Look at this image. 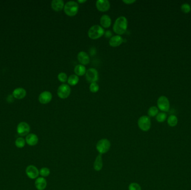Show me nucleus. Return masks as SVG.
Listing matches in <instances>:
<instances>
[{
    "mask_svg": "<svg viewBox=\"0 0 191 190\" xmlns=\"http://www.w3.org/2000/svg\"><path fill=\"white\" fill-rule=\"evenodd\" d=\"M50 173V171L49 169L47 167H43L41 168L39 171V175L42 177H46L49 176Z\"/></svg>",
    "mask_w": 191,
    "mask_h": 190,
    "instance_id": "nucleus-27",
    "label": "nucleus"
},
{
    "mask_svg": "<svg viewBox=\"0 0 191 190\" xmlns=\"http://www.w3.org/2000/svg\"><path fill=\"white\" fill-rule=\"evenodd\" d=\"M181 11L185 13H188L191 11V6L188 3H185L182 4L181 7Z\"/></svg>",
    "mask_w": 191,
    "mask_h": 190,
    "instance_id": "nucleus-30",
    "label": "nucleus"
},
{
    "mask_svg": "<svg viewBox=\"0 0 191 190\" xmlns=\"http://www.w3.org/2000/svg\"><path fill=\"white\" fill-rule=\"evenodd\" d=\"M86 71V68L85 66L83 65L82 64H78L75 66L74 69L75 74L77 75L78 76H81L85 75Z\"/></svg>",
    "mask_w": 191,
    "mask_h": 190,
    "instance_id": "nucleus-21",
    "label": "nucleus"
},
{
    "mask_svg": "<svg viewBox=\"0 0 191 190\" xmlns=\"http://www.w3.org/2000/svg\"><path fill=\"white\" fill-rule=\"evenodd\" d=\"M102 167H103V160L102 155L99 154L96 158L93 164V168L96 171H99L102 170Z\"/></svg>",
    "mask_w": 191,
    "mask_h": 190,
    "instance_id": "nucleus-19",
    "label": "nucleus"
},
{
    "mask_svg": "<svg viewBox=\"0 0 191 190\" xmlns=\"http://www.w3.org/2000/svg\"><path fill=\"white\" fill-rule=\"evenodd\" d=\"M105 34L104 28L101 25H93L88 31V36L91 39L96 40Z\"/></svg>",
    "mask_w": 191,
    "mask_h": 190,
    "instance_id": "nucleus-2",
    "label": "nucleus"
},
{
    "mask_svg": "<svg viewBox=\"0 0 191 190\" xmlns=\"http://www.w3.org/2000/svg\"><path fill=\"white\" fill-rule=\"evenodd\" d=\"M86 0H78L77 3H83L86 2Z\"/></svg>",
    "mask_w": 191,
    "mask_h": 190,
    "instance_id": "nucleus-34",
    "label": "nucleus"
},
{
    "mask_svg": "<svg viewBox=\"0 0 191 190\" xmlns=\"http://www.w3.org/2000/svg\"><path fill=\"white\" fill-rule=\"evenodd\" d=\"M123 38L120 35H115L112 36L109 40V45L112 47H119L121 44L123 43Z\"/></svg>",
    "mask_w": 191,
    "mask_h": 190,
    "instance_id": "nucleus-15",
    "label": "nucleus"
},
{
    "mask_svg": "<svg viewBox=\"0 0 191 190\" xmlns=\"http://www.w3.org/2000/svg\"><path fill=\"white\" fill-rule=\"evenodd\" d=\"M110 2L108 0H98L96 2V7L99 11L106 12L110 9Z\"/></svg>",
    "mask_w": 191,
    "mask_h": 190,
    "instance_id": "nucleus-11",
    "label": "nucleus"
},
{
    "mask_svg": "<svg viewBox=\"0 0 191 190\" xmlns=\"http://www.w3.org/2000/svg\"><path fill=\"white\" fill-rule=\"evenodd\" d=\"M26 174L30 179H37L39 177V170L35 166H28L26 168Z\"/></svg>",
    "mask_w": 191,
    "mask_h": 190,
    "instance_id": "nucleus-10",
    "label": "nucleus"
},
{
    "mask_svg": "<svg viewBox=\"0 0 191 190\" xmlns=\"http://www.w3.org/2000/svg\"><path fill=\"white\" fill-rule=\"evenodd\" d=\"M68 76L63 72L60 73L58 75V79L60 82H62L63 83H64L68 80Z\"/></svg>",
    "mask_w": 191,
    "mask_h": 190,
    "instance_id": "nucleus-29",
    "label": "nucleus"
},
{
    "mask_svg": "<svg viewBox=\"0 0 191 190\" xmlns=\"http://www.w3.org/2000/svg\"><path fill=\"white\" fill-rule=\"evenodd\" d=\"M104 35H105L106 38H111L112 36V33L110 30H107V31L105 32V34Z\"/></svg>",
    "mask_w": 191,
    "mask_h": 190,
    "instance_id": "nucleus-32",
    "label": "nucleus"
},
{
    "mask_svg": "<svg viewBox=\"0 0 191 190\" xmlns=\"http://www.w3.org/2000/svg\"><path fill=\"white\" fill-rule=\"evenodd\" d=\"M64 2L63 0H53L51 2V6L52 9L57 11H60L64 9Z\"/></svg>",
    "mask_w": 191,
    "mask_h": 190,
    "instance_id": "nucleus-17",
    "label": "nucleus"
},
{
    "mask_svg": "<svg viewBox=\"0 0 191 190\" xmlns=\"http://www.w3.org/2000/svg\"><path fill=\"white\" fill-rule=\"evenodd\" d=\"M79 5L76 1H68L64 5V12L65 13L70 17L76 15L78 12Z\"/></svg>",
    "mask_w": 191,
    "mask_h": 190,
    "instance_id": "nucleus-3",
    "label": "nucleus"
},
{
    "mask_svg": "<svg viewBox=\"0 0 191 190\" xmlns=\"http://www.w3.org/2000/svg\"><path fill=\"white\" fill-rule=\"evenodd\" d=\"M71 93V87L68 84H62L59 87L57 90L58 96L62 99H67L70 95Z\"/></svg>",
    "mask_w": 191,
    "mask_h": 190,
    "instance_id": "nucleus-6",
    "label": "nucleus"
},
{
    "mask_svg": "<svg viewBox=\"0 0 191 190\" xmlns=\"http://www.w3.org/2000/svg\"><path fill=\"white\" fill-rule=\"evenodd\" d=\"M15 144L16 147L19 148H22L26 144V140L25 139L22 137H19L16 140Z\"/></svg>",
    "mask_w": 191,
    "mask_h": 190,
    "instance_id": "nucleus-25",
    "label": "nucleus"
},
{
    "mask_svg": "<svg viewBox=\"0 0 191 190\" xmlns=\"http://www.w3.org/2000/svg\"><path fill=\"white\" fill-rule=\"evenodd\" d=\"M158 108L163 112H167L170 108V100L166 96H160L157 100Z\"/></svg>",
    "mask_w": 191,
    "mask_h": 190,
    "instance_id": "nucleus-7",
    "label": "nucleus"
},
{
    "mask_svg": "<svg viewBox=\"0 0 191 190\" xmlns=\"http://www.w3.org/2000/svg\"></svg>",
    "mask_w": 191,
    "mask_h": 190,
    "instance_id": "nucleus-35",
    "label": "nucleus"
},
{
    "mask_svg": "<svg viewBox=\"0 0 191 190\" xmlns=\"http://www.w3.org/2000/svg\"><path fill=\"white\" fill-rule=\"evenodd\" d=\"M13 95L16 99H21L24 98L26 95V91L24 88H16L13 91Z\"/></svg>",
    "mask_w": 191,
    "mask_h": 190,
    "instance_id": "nucleus-20",
    "label": "nucleus"
},
{
    "mask_svg": "<svg viewBox=\"0 0 191 190\" xmlns=\"http://www.w3.org/2000/svg\"><path fill=\"white\" fill-rule=\"evenodd\" d=\"M139 128L144 132H147L151 127V120L149 116L142 115L140 117L138 121Z\"/></svg>",
    "mask_w": 191,
    "mask_h": 190,
    "instance_id": "nucleus-5",
    "label": "nucleus"
},
{
    "mask_svg": "<svg viewBox=\"0 0 191 190\" xmlns=\"http://www.w3.org/2000/svg\"><path fill=\"white\" fill-rule=\"evenodd\" d=\"M110 147L111 143L110 140L106 138H103L99 140L96 144V149L101 155L107 152L110 149Z\"/></svg>",
    "mask_w": 191,
    "mask_h": 190,
    "instance_id": "nucleus-4",
    "label": "nucleus"
},
{
    "mask_svg": "<svg viewBox=\"0 0 191 190\" xmlns=\"http://www.w3.org/2000/svg\"><path fill=\"white\" fill-rule=\"evenodd\" d=\"M77 59L80 62V64L86 65L90 62V58L88 54L85 51H80L77 55Z\"/></svg>",
    "mask_w": 191,
    "mask_h": 190,
    "instance_id": "nucleus-13",
    "label": "nucleus"
},
{
    "mask_svg": "<svg viewBox=\"0 0 191 190\" xmlns=\"http://www.w3.org/2000/svg\"><path fill=\"white\" fill-rule=\"evenodd\" d=\"M129 190H142V187L139 184L133 182L130 184L129 186Z\"/></svg>",
    "mask_w": 191,
    "mask_h": 190,
    "instance_id": "nucleus-31",
    "label": "nucleus"
},
{
    "mask_svg": "<svg viewBox=\"0 0 191 190\" xmlns=\"http://www.w3.org/2000/svg\"><path fill=\"white\" fill-rule=\"evenodd\" d=\"M26 143L30 146H34L37 144L39 142V138L37 134L29 133L26 136Z\"/></svg>",
    "mask_w": 191,
    "mask_h": 190,
    "instance_id": "nucleus-14",
    "label": "nucleus"
},
{
    "mask_svg": "<svg viewBox=\"0 0 191 190\" xmlns=\"http://www.w3.org/2000/svg\"><path fill=\"white\" fill-rule=\"evenodd\" d=\"M99 84L97 83H92L90 84L89 87V91L93 93H97L99 91Z\"/></svg>",
    "mask_w": 191,
    "mask_h": 190,
    "instance_id": "nucleus-28",
    "label": "nucleus"
},
{
    "mask_svg": "<svg viewBox=\"0 0 191 190\" xmlns=\"http://www.w3.org/2000/svg\"><path fill=\"white\" fill-rule=\"evenodd\" d=\"M35 186L37 190H44L47 186V182L45 178L37 177L35 181Z\"/></svg>",
    "mask_w": 191,
    "mask_h": 190,
    "instance_id": "nucleus-16",
    "label": "nucleus"
},
{
    "mask_svg": "<svg viewBox=\"0 0 191 190\" xmlns=\"http://www.w3.org/2000/svg\"><path fill=\"white\" fill-rule=\"evenodd\" d=\"M166 118H167V115L166 113H159L156 116V120L159 123H163L166 121Z\"/></svg>",
    "mask_w": 191,
    "mask_h": 190,
    "instance_id": "nucleus-26",
    "label": "nucleus"
},
{
    "mask_svg": "<svg viewBox=\"0 0 191 190\" xmlns=\"http://www.w3.org/2000/svg\"><path fill=\"white\" fill-rule=\"evenodd\" d=\"M30 127L26 122H20L17 127V132L19 136L24 137L29 134Z\"/></svg>",
    "mask_w": 191,
    "mask_h": 190,
    "instance_id": "nucleus-9",
    "label": "nucleus"
},
{
    "mask_svg": "<svg viewBox=\"0 0 191 190\" xmlns=\"http://www.w3.org/2000/svg\"><path fill=\"white\" fill-rule=\"evenodd\" d=\"M128 26L127 17L125 16H120L116 19L113 25V30L115 33L118 35H123L126 32Z\"/></svg>",
    "mask_w": 191,
    "mask_h": 190,
    "instance_id": "nucleus-1",
    "label": "nucleus"
},
{
    "mask_svg": "<svg viewBox=\"0 0 191 190\" xmlns=\"http://www.w3.org/2000/svg\"><path fill=\"white\" fill-rule=\"evenodd\" d=\"M67 82L69 85L75 86L79 82V77L76 74L71 75L68 77Z\"/></svg>",
    "mask_w": 191,
    "mask_h": 190,
    "instance_id": "nucleus-22",
    "label": "nucleus"
},
{
    "mask_svg": "<svg viewBox=\"0 0 191 190\" xmlns=\"http://www.w3.org/2000/svg\"><path fill=\"white\" fill-rule=\"evenodd\" d=\"M123 2L127 5H131L135 2L136 1L135 0H123Z\"/></svg>",
    "mask_w": 191,
    "mask_h": 190,
    "instance_id": "nucleus-33",
    "label": "nucleus"
},
{
    "mask_svg": "<svg viewBox=\"0 0 191 190\" xmlns=\"http://www.w3.org/2000/svg\"><path fill=\"white\" fill-rule=\"evenodd\" d=\"M52 94L49 91H44L39 96V101L43 104L50 103L52 99Z\"/></svg>",
    "mask_w": 191,
    "mask_h": 190,
    "instance_id": "nucleus-12",
    "label": "nucleus"
},
{
    "mask_svg": "<svg viewBox=\"0 0 191 190\" xmlns=\"http://www.w3.org/2000/svg\"><path fill=\"white\" fill-rule=\"evenodd\" d=\"M111 17L107 15H103L100 18V24L103 28H107L111 26Z\"/></svg>",
    "mask_w": 191,
    "mask_h": 190,
    "instance_id": "nucleus-18",
    "label": "nucleus"
},
{
    "mask_svg": "<svg viewBox=\"0 0 191 190\" xmlns=\"http://www.w3.org/2000/svg\"><path fill=\"white\" fill-rule=\"evenodd\" d=\"M178 118L176 115H170L167 119L168 125H169V126L171 127H176L178 124Z\"/></svg>",
    "mask_w": 191,
    "mask_h": 190,
    "instance_id": "nucleus-23",
    "label": "nucleus"
},
{
    "mask_svg": "<svg viewBox=\"0 0 191 190\" xmlns=\"http://www.w3.org/2000/svg\"><path fill=\"white\" fill-rule=\"evenodd\" d=\"M159 113V109L155 106H152L150 107L148 110V114L149 117H156Z\"/></svg>",
    "mask_w": 191,
    "mask_h": 190,
    "instance_id": "nucleus-24",
    "label": "nucleus"
},
{
    "mask_svg": "<svg viewBox=\"0 0 191 190\" xmlns=\"http://www.w3.org/2000/svg\"><path fill=\"white\" fill-rule=\"evenodd\" d=\"M85 75L87 80L91 83H96L99 80V72L95 68H91L87 70Z\"/></svg>",
    "mask_w": 191,
    "mask_h": 190,
    "instance_id": "nucleus-8",
    "label": "nucleus"
}]
</instances>
